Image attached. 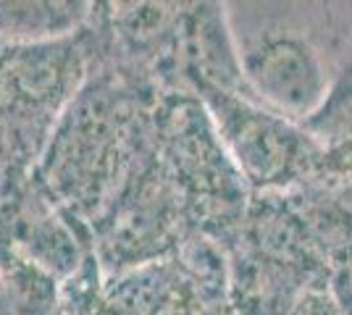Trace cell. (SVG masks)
Segmentation results:
<instances>
[{"mask_svg":"<svg viewBox=\"0 0 352 315\" xmlns=\"http://www.w3.org/2000/svg\"><path fill=\"white\" fill-rule=\"evenodd\" d=\"M89 3L74 0H3L0 37L19 45H45L72 34L87 16Z\"/></svg>","mask_w":352,"mask_h":315,"instance_id":"6da1fadb","label":"cell"},{"mask_svg":"<svg viewBox=\"0 0 352 315\" xmlns=\"http://www.w3.org/2000/svg\"><path fill=\"white\" fill-rule=\"evenodd\" d=\"M250 74L258 87L279 105L308 108L321 90L318 69L302 47L289 43L271 45L263 56L250 60Z\"/></svg>","mask_w":352,"mask_h":315,"instance_id":"7a4b0ae2","label":"cell"}]
</instances>
